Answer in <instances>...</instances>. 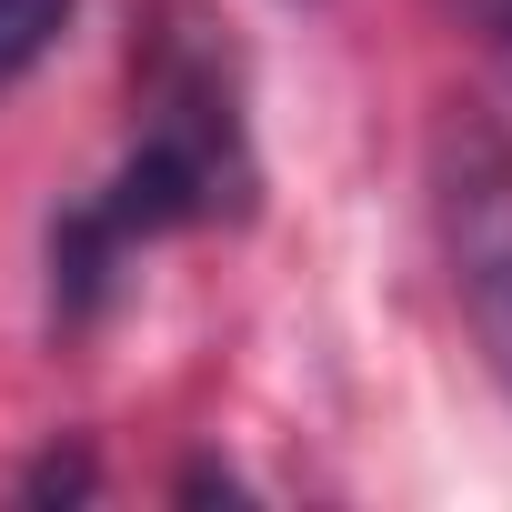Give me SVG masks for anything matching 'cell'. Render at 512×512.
Here are the masks:
<instances>
[{
	"mask_svg": "<svg viewBox=\"0 0 512 512\" xmlns=\"http://www.w3.org/2000/svg\"><path fill=\"white\" fill-rule=\"evenodd\" d=\"M141 141L121 151V171L51 231V312L91 322L111 272L141 241L231 221L251 201V131H241V71L221 21H201L191 0H161L141 31Z\"/></svg>",
	"mask_w": 512,
	"mask_h": 512,
	"instance_id": "1",
	"label": "cell"
},
{
	"mask_svg": "<svg viewBox=\"0 0 512 512\" xmlns=\"http://www.w3.org/2000/svg\"><path fill=\"white\" fill-rule=\"evenodd\" d=\"M432 231L452 262V302L512 392V131L492 111H452L432 131Z\"/></svg>",
	"mask_w": 512,
	"mask_h": 512,
	"instance_id": "2",
	"label": "cell"
},
{
	"mask_svg": "<svg viewBox=\"0 0 512 512\" xmlns=\"http://www.w3.org/2000/svg\"><path fill=\"white\" fill-rule=\"evenodd\" d=\"M71 11H81V0H0V91L51 61V41L71 31Z\"/></svg>",
	"mask_w": 512,
	"mask_h": 512,
	"instance_id": "3",
	"label": "cell"
},
{
	"mask_svg": "<svg viewBox=\"0 0 512 512\" xmlns=\"http://www.w3.org/2000/svg\"><path fill=\"white\" fill-rule=\"evenodd\" d=\"M51 492H91V462H61V452H51V462L21 482V502H51Z\"/></svg>",
	"mask_w": 512,
	"mask_h": 512,
	"instance_id": "4",
	"label": "cell"
},
{
	"mask_svg": "<svg viewBox=\"0 0 512 512\" xmlns=\"http://www.w3.org/2000/svg\"><path fill=\"white\" fill-rule=\"evenodd\" d=\"M462 11H472V21L492 31V41H512V0H462Z\"/></svg>",
	"mask_w": 512,
	"mask_h": 512,
	"instance_id": "5",
	"label": "cell"
}]
</instances>
